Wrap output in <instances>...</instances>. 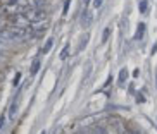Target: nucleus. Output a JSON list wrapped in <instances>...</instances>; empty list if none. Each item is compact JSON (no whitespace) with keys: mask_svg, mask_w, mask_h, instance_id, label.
Wrapping results in <instances>:
<instances>
[{"mask_svg":"<svg viewBox=\"0 0 157 134\" xmlns=\"http://www.w3.org/2000/svg\"><path fill=\"white\" fill-rule=\"evenodd\" d=\"M12 24L17 26V28H21V29H24V28H28L29 26V21H28V17H24L23 14H17V16L12 17Z\"/></svg>","mask_w":157,"mask_h":134,"instance_id":"1","label":"nucleus"},{"mask_svg":"<svg viewBox=\"0 0 157 134\" xmlns=\"http://www.w3.org/2000/svg\"><path fill=\"white\" fill-rule=\"evenodd\" d=\"M90 134H107V129L104 127V125H95Z\"/></svg>","mask_w":157,"mask_h":134,"instance_id":"2","label":"nucleus"},{"mask_svg":"<svg viewBox=\"0 0 157 134\" xmlns=\"http://www.w3.org/2000/svg\"><path fill=\"white\" fill-rule=\"evenodd\" d=\"M143 31H145V24L140 23V24H138V29H136V34H135V38H136V40H142Z\"/></svg>","mask_w":157,"mask_h":134,"instance_id":"3","label":"nucleus"},{"mask_svg":"<svg viewBox=\"0 0 157 134\" xmlns=\"http://www.w3.org/2000/svg\"><path fill=\"white\" fill-rule=\"evenodd\" d=\"M40 64H42L40 60H35V62H33V65H31V71H29V72H31V76H35V74L38 72V69H40Z\"/></svg>","mask_w":157,"mask_h":134,"instance_id":"4","label":"nucleus"},{"mask_svg":"<svg viewBox=\"0 0 157 134\" xmlns=\"http://www.w3.org/2000/svg\"><path fill=\"white\" fill-rule=\"evenodd\" d=\"M52 45H54V40H52V38H48V40H47V43H45V46H43V53H47V52H50V48H52Z\"/></svg>","mask_w":157,"mask_h":134,"instance_id":"5","label":"nucleus"},{"mask_svg":"<svg viewBox=\"0 0 157 134\" xmlns=\"http://www.w3.org/2000/svg\"><path fill=\"white\" fill-rule=\"evenodd\" d=\"M126 78H128V71H126V69H121V72H119V83H124Z\"/></svg>","mask_w":157,"mask_h":134,"instance_id":"6","label":"nucleus"},{"mask_svg":"<svg viewBox=\"0 0 157 134\" xmlns=\"http://www.w3.org/2000/svg\"><path fill=\"white\" fill-rule=\"evenodd\" d=\"M140 12H147V2H145V0L140 2Z\"/></svg>","mask_w":157,"mask_h":134,"instance_id":"7","label":"nucleus"},{"mask_svg":"<svg viewBox=\"0 0 157 134\" xmlns=\"http://www.w3.org/2000/svg\"><path fill=\"white\" fill-rule=\"evenodd\" d=\"M67 55H69V52H67V46H64V50L60 52V59H66Z\"/></svg>","mask_w":157,"mask_h":134,"instance_id":"8","label":"nucleus"},{"mask_svg":"<svg viewBox=\"0 0 157 134\" xmlns=\"http://www.w3.org/2000/svg\"><path fill=\"white\" fill-rule=\"evenodd\" d=\"M109 34H111V29L107 28V29H105V31H104V42H105L107 38H109Z\"/></svg>","mask_w":157,"mask_h":134,"instance_id":"9","label":"nucleus"},{"mask_svg":"<svg viewBox=\"0 0 157 134\" xmlns=\"http://www.w3.org/2000/svg\"><path fill=\"white\" fill-rule=\"evenodd\" d=\"M102 5V0H93V7L97 9V7H100Z\"/></svg>","mask_w":157,"mask_h":134,"instance_id":"10","label":"nucleus"},{"mask_svg":"<svg viewBox=\"0 0 157 134\" xmlns=\"http://www.w3.org/2000/svg\"><path fill=\"white\" fill-rule=\"evenodd\" d=\"M4 122H5V117L2 115V117H0V129H2V127H4Z\"/></svg>","mask_w":157,"mask_h":134,"instance_id":"11","label":"nucleus"},{"mask_svg":"<svg viewBox=\"0 0 157 134\" xmlns=\"http://www.w3.org/2000/svg\"><path fill=\"white\" fill-rule=\"evenodd\" d=\"M67 7H69V0H67V2H66V4H64V14H66V12H67Z\"/></svg>","mask_w":157,"mask_h":134,"instance_id":"12","label":"nucleus"},{"mask_svg":"<svg viewBox=\"0 0 157 134\" xmlns=\"http://www.w3.org/2000/svg\"><path fill=\"white\" fill-rule=\"evenodd\" d=\"M42 134H45V132H42Z\"/></svg>","mask_w":157,"mask_h":134,"instance_id":"13","label":"nucleus"},{"mask_svg":"<svg viewBox=\"0 0 157 134\" xmlns=\"http://www.w3.org/2000/svg\"><path fill=\"white\" fill-rule=\"evenodd\" d=\"M78 134H81V132H78Z\"/></svg>","mask_w":157,"mask_h":134,"instance_id":"14","label":"nucleus"}]
</instances>
